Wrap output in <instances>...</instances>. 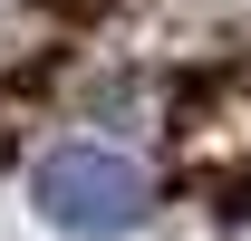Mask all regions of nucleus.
<instances>
[{
  "label": "nucleus",
  "mask_w": 251,
  "mask_h": 241,
  "mask_svg": "<svg viewBox=\"0 0 251 241\" xmlns=\"http://www.w3.org/2000/svg\"><path fill=\"white\" fill-rule=\"evenodd\" d=\"M29 212L58 241H135L164 212V183H155V164L126 135L77 125V135H58V145L29 154Z\"/></svg>",
  "instance_id": "obj_1"
},
{
  "label": "nucleus",
  "mask_w": 251,
  "mask_h": 241,
  "mask_svg": "<svg viewBox=\"0 0 251 241\" xmlns=\"http://www.w3.org/2000/svg\"><path fill=\"white\" fill-rule=\"evenodd\" d=\"M232 241H251V212H242V232H232Z\"/></svg>",
  "instance_id": "obj_2"
}]
</instances>
